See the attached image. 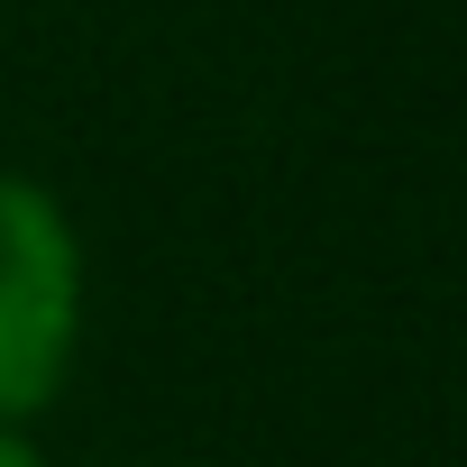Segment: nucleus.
I'll use <instances>...</instances> for the list:
<instances>
[{
    "label": "nucleus",
    "instance_id": "nucleus-1",
    "mask_svg": "<svg viewBox=\"0 0 467 467\" xmlns=\"http://www.w3.org/2000/svg\"><path fill=\"white\" fill-rule=\"evenodd\" d=\"M83 321H92V257L74 211L0 165V431H28L83 358Z\"/></svg>",
    "mask_w": 467,
    "mask_h": 467
},
{
    "label": "nucleus",
    "instance_id": "nucleus-2",
    "mask_svg": "<svg viewBox=\"0 0 467 467\" xmlns=\"http://www.w3.org/2000/svg\"><path fill=\"white\" fill-rule=\"evenodd\" d=\"M0 467H56L37 431H0Z\"/></svg>",
    "mask_w": 467,
    "mask_h": 467
}]
</instances>
